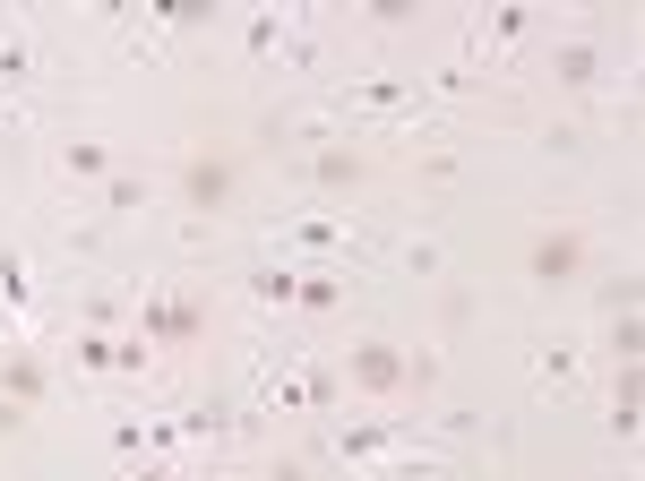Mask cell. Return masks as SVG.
<instances>
[{"instance_id": "6da1fadb", "label": "cell", "mask_w": 645, "mask_h": 481, "mask_svg": "<svg viewBox=\"0 0 645 481\" xmlns=\"http://www.w3.org/2000/svg\"><path fill=\"white\" fill-rule=\"evenodd\" d=\"M224 198H233V164L224 155H198L190 164V207H224Z\"/></svg>"}, {"instance_id": "7a4b0ae2", "label": "cell", "mask_w": 645, "mask_h": 481, "mask_svg": "<svg viewBox=\"0 0 645 481\" xmlns=\"http://www.w3.org/2000/svg\"><path fill=\"white\" fill-rule=\"evenodd\" d=\"M594 69H602L594 43H568V52H559V86H594Z\"/></svg>"}, {"instance_id": "3957f363", "label": "cell", "mask_w": 645, "mask_h": 481, "mask_svg": "<svg viewBox=\"0 0 645 481\" xmlns=\"http://www.w3.org/2000/svg\"><path fill=\"white\" fill-rule=\"evenodd\" d=\"M534 275H577V241L559 232V241H534Z\"/></svg>"}, {"instance_id": "277c9868", "label": "cell", "mask_w": 645, "mask_h": 481, "mask_svg": "<svg viewBox=\"0 0 645 481\" xmlns=\"http://www.w3.org/2000/svg\"><path fill=\"white\" fill-rule=\"evenodd\" d=\"M362 378H370V387H387V378H396V361H387V344H370V353H362Z\"/></svg>"}]
</instances>
